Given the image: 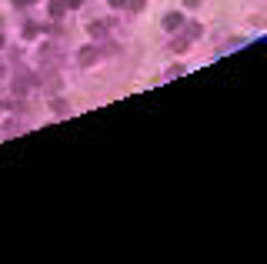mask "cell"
I'll return each instance as SVG.
<instances>
[{
    "label": "cell",
    "instance_id": "9",
    "mask_svg": "<svg viewBox=\"0 0 267 264\" xmlns=\"http://www.w3.org/2000/svg\"><path fill=\"white\" fill-rule=\"evenodd\" d=\"M0 47H3V34H0Z\"/></svg>",
    "mask_w": 267,
    "mask_h": 264
},
{
    "label": "cell",
    "instance_id": "7",
    "mask_svg": "<svg viewBox=\"0 0 267 264\" xmlns=\"http://www.w3.org/2000/svg\"><path fill=\"white\" fill-rule=\"evenodd\" d=\"M184 3H187V7H197V3H200V0H184Z\"/></svg>",
    "mask_w": 267,
    "mask_h": 264
},
{
    "label": "cell",
    "instance_id": "5",
    "mask_svg": "<svg viewBox=\"0 0 267 264\" xmlns=\"http://www.w3.org/2000/svg\"><path fill=\"white\" fill-rule=\"evenodd\" d=\"M111 7H127V0H111Z\"/></svg>",
    "mask_w": 267,
    "mask_h": 264
},
{
    "label": "cell",
    "instance_id": "4",
    "mask_svg": "<svg viewBox=\"0 0 267 264\" xmlns=\"http://www.w3.org/2000/svg\"><path fill=\"white\" fill-rule=\"evenodd\" d=\"M127 7H131V10H140V7H144V0H127Z\"/></svg>",
    "mask_w": 267,
    "mask_h": 264
},
{
    "label": "cell",
    "instance_id": "3",
    "mask_svg": "<svg viewBox=\"0 0 267 264\" xmlns=\"http://www.w3.org/2000/svg\"><path fill=\"white\" fill-rule=\"evenodd\" d=\"M171 47H174V50H187V47H191V37H177V40H171Z\"/></svg>",
    "mask_w": 267,
    "mask_h": 264
},
{
    "label": "cell",
    "instance_id": "6",
    "mask_svg": "<svg viewBox=\"0 0 267 264\" xmlns=\"http://www.w3.org/2000/svg\"><path fill=\"white\" fill-rule=\"evenodd\" d=\"M80 3H84V0H67V7H80Z\"/></svg>",
    "mask_w": 267,
    "mask_h": 264
},
{
    "label": "cell",
    "instance_id": "8",
    "mask_svg": "<svg viewBox=\"0 0 267 264\" xmlns=\"http://www.w3.org/2000/svg\"><path fill=\"white\" fill-rule=\"evenodd\" d=\"M17 3H37V0H17Z\"/></svg>",
    "mask_w": 267,
    "mask_h": 264
},
{
    "label": "cell",
    "instance_id": "2",
    "mask_svg": "<svg viewBox=\"0 0 267 264\" xmlns=\"http://www.w3.org/2000/svg\"><path fill=\"white\" fill-rule=\"evenodd\" d=\"M180 24H184V17H180V14H167V17H164V27H167V30H177Z\"/></svg>",
    "mask_w": 267,
    "mask_h": 264
},
{
    "label": "cell",
    "instance_id": "1",
    "mask_svg": "<svg viewBox=\"0 0 267 264\" xmlns=\"http://www.w3.org/2000/svg\"><path fill=\"white\" fill-rule=\"evenodd\" d=\"M94 60H97V50H94V47H84V50L77 54V64H80V67H90Z\"/></svg>",
    "mask_w": 267,
    "mask_h": 264
}]
</instances>
